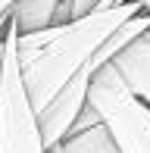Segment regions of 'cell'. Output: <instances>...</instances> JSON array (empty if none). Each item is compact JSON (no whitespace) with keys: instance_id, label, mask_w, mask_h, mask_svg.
<instances>
[{"instance_id":"cell-9","label":"cell","mask_w":150,"mask_h":153,"mask_svg":"<svg viewBox=\"0 0 150 153\" xmlns=\"http://www.w3.org/2000/svg\"><path fill=\"white\" fill-rule=\"evenodd\" d=\"M0 66H3V41H0Z\"/></svg>"},{"instance_id":"cell-4","label":"cell","mask_w":150,"mask_h":153,"mask_svg":"<svg viewBox=\"0 0 150 153\" xmlns=\"http://www.w3.org/2000/svg\"><path fill=\"white\" fill-rule=\"evenodd\" d=\"M110 62L116 66V72L122 75L128 91L150 106V44L147 41H141V34H138V38L128 47H122Z\"/></svg>"},{"instance_id":"cell-3","label":"cell","mask_w":150,"mask_h":153,"mask_svg":"<svg viewBox=\"0 0 150 153\" xmlns=\"http://www.w3.org/2000/svg\"><path fill=\"white\" fill-rule=\"evenodd\" d=\"M88 103L97 106L122 153H150V106L125 88L113 62L94 72Z\"/></svg>"},{"instance_id":"cell-8","label":"cell","mask_w":150,"mask_h":153,"mask_svg":"<svg viewBox=\"0 0 150 153\" xmlns=\"http://www.w3.org/2000/svg\"><path fill=\"white\" fill-rule=\"evenodd\" d=\"M13 3H16V0H0V16H3V13H10Z\"/></svg>"},{"instance_id":"cell-11","label":"cell","mask_w":150,"mask_h":153,"mask_svg":"<svg viewBox=\"0 0 150 153\" xmlns=\"http://www.w3.org/2000/svg\"><path fill=\"white\" fill-rule=\"evenodd\" d=\"M141 41H147V38H144V34H141ZM147 44H150V41H147Z\"/></svg>"},{"instance_id":"cell-7","label":"cell","mask_w":150,"mask_h":153,"mask_svg":"<svg viewBox=\"0 0 150 153\" xmlns=\"http://www.w3.org/2000/svg\"><path fill=\"white\" fill-rule=\"evenodd\" d=\"M97 3H100V0H69V13H72V19L75 16H85V13H91ZM138 3L150 13V0H138Z\"/></svg>"},{"instance_id":"cell-6","label":"cell","mask_w":150,"mask_h":153,"mask_svg":"<svg viewBox=\"0 0 150 153\" xmlns=\"http://www.w3.org/2000/svg\"><path fill=\"white\" fill-rule=\"evenodd\" d=\"M53 147L59 153H122L106 122L88 125V128H81V131H69V134L59 144H53Z\"/></svg>"},{"instance_id":"cell-5","label":"cell","mask_w":150,"mask_h":153,"mask_svg":"<svg viewBox=\"0 0 150 153\" xmlns=\"http://www.w3.org/2000/svg\"><path fill=\"white\" fill-rule=\"evenodd\" d=\"M69 0H16L10 6V22L16 31H35L47 25L69 22Z\"/></svg>"},{"instance_id":"cell-1","label":"cell","mask_w":150,"mask_h":153,"mask_svg":"<svg viewBox=\"0 0 150 153\" xmlns=\"http://www.w3.org/2000/svg\"><path fill=\"white\" fill-rule=\"evenodd\" d=\"M141 10L144 6L138 0H119L113 6H94L91 13L75 16L59 25L16 31V59H19L22 85H25V94H28L35 113L103 44L106 34Z\"/></svg>"},{"instance_id":"cell-2","label":"cell","mask_w":150,"mask_h":153,"mask_svg":"<svg viewBox=\"0 0 150 153\" xmlns=\"http://www.w3.org/2000/svg\"><path fill=\"white\" fill-rule=\"evenodd\" d=\"M0 153H47L38 113L22 85L16 59V28L6 22L3 66H0Z\"/></svg>"},{"instance_id":"cell-10","label":"cell","mask_w":150,"mask_h":153,"mask_svg":"<svg viewBox=\"0 0 150 153\" xmlns=\"http://www.w3.org/2000/svg\"><path fill=\"white\" fill-rule=\"evenodd\" d=\"M47 153H59V150H56V147H47Z\"/></svg>"}]
</instances>
